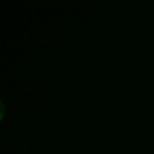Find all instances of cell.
I'll list each match as a JSON object with an SVG mask.
<instances>
[{"label": "cell", "instance_id": "1", "mask_svg": "<svg viewBox=\"0 0 154 154\" xmlns=\"http://www.w3.org/2000/svg\"><path fill=\"white\" fill-rule=\"evenodd\" d=\"M0 107H1V113H0V118L2 119V118H4V113H5V106H4V102H2V100L0 101Z\"/></svg>", "mask_w": 154, "mask_h": 154}]
</instances>
